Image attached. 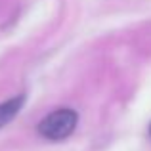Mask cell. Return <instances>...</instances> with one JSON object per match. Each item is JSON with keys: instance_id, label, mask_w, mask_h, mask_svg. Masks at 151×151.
<instances>
[{"instance_id": "1", "label": "cell", "mask_w": 151, "mask_h": 151, "mask_svg": "<svg viewBox=\"0 0 151 151\" xmlns=\"http://www.w3.org/2000/svg\"><path fill=\"white\" fill-rule=\"evenodd\" d=\"M77 121H78L77 111L69 109V107H61V109L52 111L46 119H42L38 124V132L50 142H59L65 140L75 130Z\"/></svg>"}, {"instance_id": "2", "label": "cell", "mask_w": 151, "mask_h": 151, "mask_svg": "<svg viewBox=\"0 0 151 151\" xmlns=\"http://www.w3.org/2000/svg\"><path fill=\"white\" fill-rule=\"evenodd\" d=\"M23 101H25V96L19 94V96L12 98V100L0 103V128L6 126L12 119H15V115H17L19 111H21V107H23Z\"/></svg>"}]
</instances>
